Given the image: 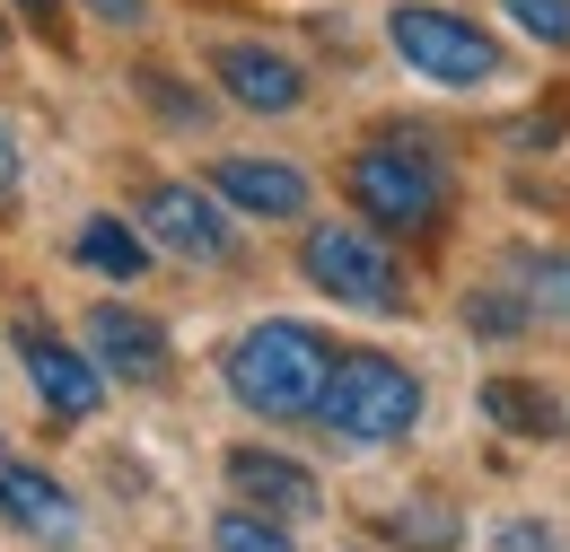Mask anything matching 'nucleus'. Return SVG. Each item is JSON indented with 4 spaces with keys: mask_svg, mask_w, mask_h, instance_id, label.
I'll return each instance as SVG.
<instances>
[{
    "mask_svg": "<svg viewBox=\"0 0 570 552\" xmlns=\"http://www.w3.org/2000/svg\"><path fill=\"white\" fill-rule=\"evenodd\" d=\"M18 18H27L36 36H53V45H71V27H62V0H18Z\"/></svg>",
    "mask_w": 570,
    "mask_h": 552,
    "instance_id": "20",
    "label": "nucleus"
},
{
    "mask_svg": "<svg viewBox=\"0 0 570 552\" xmlns=\"http://www.w3.org/2000/svg\"><path fill=\"white\" fill-rule=\"evenodd\" d=\"M298 273L316 280L325 298H343L360 316H404L413 289H404V264L377 228H307L298 237Z\"/></svg>",
    "mask_w": 570,
    "mask_h": 552,
    "instance_id": "4",
    "label": "nucleus"
},
{
    "mask_svg": "<svg viewBox=\"0 0 570 552\" xmlns=\"http://www.w3.org/2000/svg\"><path fill=\"white\" fill-rule=\"evenodd\" d=\"M212 194L255 219H307V176L289 158H212Z\"/></svg>",
    "mask_w": 570,
    "mask_h": 552,
    "instance_id": "12",
    "label": "nucleus"
},
{
    "mask_svg": "<svg viewBox=\"0 0 570 552\" xmlns=\"http://www.w3.org/2000/svg\"><path fill=\"white\" fill-rule=\"evenodd\" d=\"M141 228H149V246H167L176 264H228V255H237V228H228L219 203L194 194V185H149Z\"/></svg>",
    "mask_w": 570,
    "mask_h": 552,
    "instance_id": "6",
    "label": "nucleus"
},
{
    "mask_svg": "<svg viewBox=\"0 0 570 552\" xmlns=\"http://www.w3.org/2000/svg\"><path fill=\"white\" fill-rule=\"evenodd\" d=\"M518 280H527V316L570 325V255H518Z\"/></svg>",
    "mask_w": 570,
    "mask_h": 552,
    "instance_id": "16",
    "label": "nucleus"
},
{
    "mask_svg": "<svg viewBox=\"0 0 570 552\" xmlns=\"http://www.w3.org/2000/svg\"><path fill=\"white\" fill-rule=\"evenodd\" d=\"M212 79L246 115H298V106H307V70L289 62V53H273V45H219Z\"/></svg>",
    "mask_w": 570,
    "mask_h": 552,
    "instance_id": "10",
    "label": "nucleus"
},
{
    "mask_svg": "<svg viewBox=\"0 0 570 552\" xmlns=\"http://www.w3.org/2000/svg\"><path fill=\"white\" fill-rule=\"evenodd\" d=\"M212 552H298L282 518H255V509H219L212 518Z\"/></svg>",
    "mask_w": 570,
    "mask_h": 552,
    "instance_id": "17",
    "label": "nucleus"
},
{
    "mask_svg": "<svg viewBox=\"0 0 570 552\" xmlns=\"http://www.w3.org/2000/svg\"><path fill=\"white\" fill-rule=\"evenodd\" d=\"M465 325H474V334H492V343H509V334H527L535 316H527L509 289H483V298H465Z\"/></svg>",
    "mask_w": 570,
    "mask_h": 552,
    "instance_id": "18",
    "label": "nucleus"
},
{
    "mask_svg": "<svg viewBox=\"0 0 570 552\" xmlns=\"http://www.w3.org/2000/svg\"><path fill=\"white\" fill-rule=\"evenodd\" d=\"M18 359H27V386L45 395V413L53 421H88L106 404V377H97V359L71 351L62 334H45L36 316H18Z\"/></svg>",
    "mask_w": 570,
    "mask_h": 552,
    "instance_id": "7",
    "label": "nucleus"
},
{
    "mask_svg": "<svg viewBox=\"0 0 570 552\" xmlns=\"http://www.w3.org/2000/svg\"><path fill=\"white\" fill-rule=\"evenodd\" d=\"M343 185H352L360 219L377 237H439V219L456 203L448 158H430L422 140H368L352 167H343Z\"/></svg>",
    "mask_w": 570,
    "mask_h": 552,
    "instance_id": "2",
    "label": "nucleus"
},
{
    "mask_svg": "<svg viewBox=\"0 0 570 552\" xmlns=\"http://www.w3.org/2000/svg\"><path fill=\"white\" fill-rule=\"evenodd\" d=\"M0 526H18V535H36V544H79V500L45 465H18V456H0Z\"/></svg>",
    "mask_w": 570,
    "mask_h": 552,
    "instance_id": "11",
    "label": "nucleus"
},
{
    "mask_svg": "<svg viewBox=\"0 0 570 552\" xmlns=\"http://www.w3.org/2000/svg\"><path fill=\"white\" fill-rule=\"evenodd\" d=\"M18 203V140H9V124H0V210Z\"/></svg>",
    "mask_w": 570,
    "mask_h": 552,
    "instance_id": "22",
    "label": "nucleus"
},
{
    "mask_svg": "<svg viewBox=\"0 0 570 552\" xmlns=\"http://www.w3.org/2000/svg\"><path fill=\"white\" fill-rule=\"evenodd\" d=\"M0 36H9V18H0Z\"/></svg>",
    "mask_w": 570,
    "mask_h": 552,
    "instance_id": "24",
    "label": "nucleus"
},
{
    "mask_svg": "<svg viewBox=\"0 0 570 552\" xmlns=\"http://www.w3.org/2000/svg\"><path fill=\"white\" fill-rule=\"evenodd\" d=\"M456 535H465V526H456L448 500H404V509L386 518V544H395V552H448Z\"/></svg>",
    "mask_w": 570,
    "mask_h": 552,
    "instance_id": "15",
    "label": "nucleus"
},
{
    "mask_svg": "<svg viewBox=\"0 0 570 552\" xmlns=\"http://www.w3.org/2000/svg\"><path fill=\"white\" fill-rule=\"evenodd\" d=\"M88 359H97V377H124V386H158L176 351H167V325H149L141 307L106 298V307H88Z\"/></svg>",
    "mask_w": 570,
    "mask_h": 552,
    "instance_id": "8",
    "label": "nucleus"
},
{
    "mask_svg": "<svg viewBox=\"0 0 570 552\" xmlns=\"http://www.w3.org/2000/svg\"><path fill=\"white\" fill-rule=\"evenodd\" d=\"M386 45L404 53V70H422L430 88H474V79H500V45L474 27V18L439 9V0H404V9H386Z\"/></svg>",
    "mask_w": 570,
    "mask_h": 552,
    "instance_id": "5",
    "label": "nucleus"
},
{
    "mask_svg": "<svg viewBox=\"0 0 570 552\" xmlns=\"http://www.w3.org/2000/svg\"><path fill=\"white\" fill-rule=\"evenodd\" d=\"M228 491H237V509L282 518V526H298V518H316V509H325L316 474H307V465H289V456H273V447H228Z\"/></svg>",
    "mask_w": 570,
    "mask_h": 552,
    "instance_id": "9",
    "label": "nucleus"
},
{
    "mask_svg": "<svg viewBox=\"0 0 570 552\" xmlns=\"http://www.w3.org/2000/svg\"><path fill=\"white\" fill-rule=\"evenodd\" d=\"M307 421H325V438H343V447H395L422 421V377L386 351H343Z\"/></svg>",
    "mask_w": 570,
    "mask_h": 552,
    "instance_id": "3",
    "label": "nucleus"
},
{
    "mask_svg": "<svg viewBox=\"0 0 570 552\" xmlns=\"http://www.w3.org/2000/svg\"><path fill=\"white\" fill-rule=\"evenodd\" d=\"M71 255L88 264V273H106V280H141L149 273V237H132L124 219H79V237H71Z\"/></svg>",
    "mask_w": 570,
    "mask_h": 552,
    "instance_id": "14",
    "label": "nucleus"
},
{
    "mask_svg": "<svg viewBox=\"0 0 570 552\" xmlns=\"http://www.w3.org/2000/svg\"><path fill=\"white\" fill-rule=\"evenodd\" d=\"M500 552H553L544 526H500Z\"/></svg>",
    "mask_w": 570,
    "mask_h": 552,
    "instance_id": "23",
    "label": "nucleus"
},
{
    "mask_svg": "<svg viewBox=\"0 0 570 552\" xmlns=\"http://www.w3.org/2000/svg\"><path fill=\"white\" fill-rule=\"evenodd\" d=\"M88 9H97L106 27H141V18H149V0H88Z\"/></svg>",
    "mask_w": 570,
    "mask_h": 552,
    "instance_id": "21",
    "label": "nucleus"
},
{
    "mask_svg": "<svg viewBox=\"0 0 570 552\" xmlns=\"http://www.w3.org/2000/svg\"><path fill=\"white\" fill-rule=\"evenodd\" d=\"M483 413H492L509 438H544V447L562 438V404H553L544 386H527V377H492V386H483Z\"/></svg>",
    "mask_w": 570,
    "mask_h": 552,
    "instance_id": "13",
    "label": "nucleus"
},
{
    "mask_svg": "<svg viewBox=\"0 0 570 552\" xmlns=\"http://www.w3.org/2000/svg\"><path fill=\"white\" fill-rule=\"evenodd\" d=\"M219 368H228V395H237L246 413L307 421V413H316V395H325V377H334V343H325L316 325L264 316V325H246V334L228 343Z\"/></svg>",
    "mask_w": 570,
    "mask_h": 552,
    "instance_id": "1",
    "label": "nucleus"
},
{
    "mask_svg": "<svg viewBox=\"0 0 570 552\" xmlns=\"http://www.w3.org/2000/svg\"><path fill=\"white\" fill-rule=\"evenodd\" d=\"M535 45H553V53H570V0H500Z\"/></svg>",
    "mask_w": 570,
    "mask_h": 552,
    "instance_id": "19",
    "label": "nucleus"
}]
</instances>
